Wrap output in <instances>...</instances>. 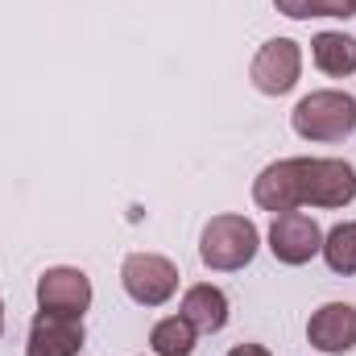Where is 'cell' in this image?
I'll return each instance as SVG.
<instances>
[{
  "label": "cell",
  "mask_w": 356,
  "mask_h": 356,
  "mask_svg": "<svg viewBox=\"0 0 356 356\" xmlns=\"http://www.w3.org/2000/svg\"><path fill=\"white\" fill-rule=\"evenodd\" d=\"M290 124L307 141H344L356 133V95L348 91H311L290 112Z\"/></svg>",
  "instance_id": "cell-1"
},
{
  "label": "cell",
  "mask_w": 356,
  "mask_h": 356,
  "mask_svg": "<svg viewBox=\"0 0 356 356\" xmlns=\"http://www.w3.org/2000/svg\"><path fill=\"white\" fill-rule=\"evenodd\" d=\"M257 224L245 220V216H216L207 220L203 236H199V257L207 269H245L257 257Z\"/></svg>",
  "instance_id": "cell-2"
},
{
  "label": "cell",
  "mask_w": 356,
  "mask_h": 356,
  "mask_svg": "<svg viewBox=\"0 0 356 356\" xmlns=\"http://www.w3.org/2000/svg\"><path fill=\"white\" fill-rule=\"evenodd\" d=\"M298 207H348L356 199V170L340 158H294Z\"/></svg>",
  "instance_id": "cell-3"
},
{
  "label": "cell",
  "mask_w": 356,
  "mask_h": 356,
  "mask_svg": "<svg viewBox=\"0 0 356 356\" xmlns=\"http://www.w3.org/2000/svg\"><path fill=\"white\" fill-rule=\"evenodd\" d=\"M120 282H124V290H129L133 302H141V307H162V302L175 298L178 269H175V261H166V257H158V253H133V257H124V266H120Z\"/></svg>",
  "instance_id": "cell-4"
},
{
  "label": "cell",
  "mask_w": 356,
  "mask_h": 356,
  "mask_svg": "<svg viewBox=\"0 0 356 356\" xmlns=\"http://www.w3.org/2000/svg\"><path fill=\"white\" fill-rule=\"evenodd\" d=\"M298 71H302V50L298 42L290 38H269L266 46L257 50L253 67H249V79L261 95H286V91L298 83Z\"/></svg>",
  "instance_id": "cell-5"
},
{
  "label": "cell",
  "mask_w": 356,
  "mask_h": 356,
  "mask_svg": "<svg viewBox=\"0 0 356 356\" xmlns=\"http://www.w3.org/2000/svg\"><path fill=\"white\" fill-rule=\"evenodd\" d=\"M323 249V232L311 216L302 211H282L269 224V253L282 266H307L315 253Z\"/></svg>",
  "instance_id": "cell-6"
},
{
  "label": "cell",
  "mask_w": 356,
  "mask_h": 356,
  "mask_svg": "<svg viewBox=\"0 0 356 356\" xmlns=\"http://www.w3.org/2000/svg\"><path fill=\"white\" fill-rule=\"evenodd\" d=\"M38 307L50 315H67V319H83V311L91 307V282L83 269L58 266L46 269L38 277Z\"/></svg>",
  "instance_id": "cell-7"
},
{
  "label": "cell",
  "mask_w": 356,
  "mask_h": 356,
  "mask_svg": "<svg viewBox=\"0 0 356 356\" xmlns=\"http://www.w3.org/2000/svg\"><path fill=\"white\" fill-rule=\"evenodd\" d=\"M307 340H311V348H319V353H353L356 348V307L353 302H327V307H319L315 315H311V323H307Z\"/></svg>",
  "instance_id": "cell-8"
},
{
  "label": "cell",
  "mask_w": 356,
  "mask_h": 356,
  "mask_svg": "<svg viewBox=\"0 0 356 356\" xmlns=\"http://www.w3.org/2000/svg\"><path fill=\"white\" fill-rule=\"evenodd\" d=\"M79 348H83V319L38 311V319L29 327L25 356H79Z\"/></svg>",
  "instance_id": "cell-9"
},
{
  "label": "cell",
  "mask_w": 356,
  "mask_h": 356,
  "mask_svg": "<svg viewBox=\"0 0 356 356\" xmlns=\"http://www.w3.org/2000/svg\"><path fill=\"white\" fill-rule=\"evenodd\" d=\"M253 199H257V207H266V211H273V216L298 211V175H294V158L266 166V170L257 175V182H253Z\"/></svg>",
  "instance_id": "cell-10"
},
{
  "label": "cell",
  "mask_w": 356,
  "mask_h": 356,
  "mask_svg": "<svg viewBox=\"0 0 356 356\" xmlns=\"http://www.w3.org/2000/svg\"><path fill=\"white\" fill-rule=\"evenodd\" d=\"M182 319L195 327V332H220L228 323V298L224 290H216L211 282H199L182 294Z\"/></svg>",
  "instance_id": "cell-11"
},
{
  "label": "cell",
  "mask_w": 356,
  "mask_h": 356,
  "mask_svg": "<svg viewBox=\"0 0 356 356\" xmlns=\"http://www.w3.org/2000/svg\"><path fill=\"white\" fill-rule=\"evenodd\" d=\"M311 58H315V67L323 75L344 79V75L356 71V38H348V33H319L311 42Z\"/></svg>",
  "instance_id": "cell-12"
},
{
  "label": "cell",
  "mask_w": 356,
  "mask_h": 356,
  "mask_svg": "<svg viewBox=\"0 0 356 356\" xmlns=\"http://www.w3.org/2000/svg\"><path fill=\"white\" fill-rule=\"evenodd\" d=\"M149 344H154L158 356H191L195 353V327H191L182 315H170V319L154 323Z\"/></svg>",
  "instance_id": "cell-13"
},
{
  "label": "cell",
  "mask_w": 356,
  "mask_h": 356,
  "mask_svg": "<svg viewBox=\"0 0 356 356\" xmlns=\"http://www.w3.org/2000/svg\"><path fill=\"white\" fill-rule=\"evenodd\" d=\"M323 261L332 273H356V224H336L327 236H323Z\"/></svg>",
  "instance_id": "cell-14"
},
{
  "label": "cell",
  "mask_w": 356,
  "mask_h": 356,
  "mask_svg": "<svg viewBox=\"0 0 356 356\" xmlns=\"http://www.w3.org/2000/svg\"><path fill=\"white\" fill-rule=\"evenodd\" d=\"M277 13L307 21V17H356V0H273Z\"/></svg>",
  "instance_id": "cell-15"
},
{
  "label": "cell",
  "mask_w": 356,
  "mask_h": 356,
  "mask_svg": "<svg viewBox=\"0 0 356 356\" xmlns=\"http://www.w3.org/2000/svg\"><path fill=\"white\" fill-rule=\"evenodd\" d=\"M228 356H269V353L261 348V344H236Z\"/></svg>",
  "instance_id": "cell-16"
},
{
  "label": "cell",
  "mask_w": 356,
  "mask_h": 356,
  "mask_svg": "<svg viewBox=\"0 0 356 356\" xmlns=\"http://www.w3.org/2000/svg\"><path fill=\"white\" fill-rule=\"evenodd\" d=\"M0 332H4V307H0Z\"/></svg>",
  "instance_id": "cell-17"
}]
</instances>
